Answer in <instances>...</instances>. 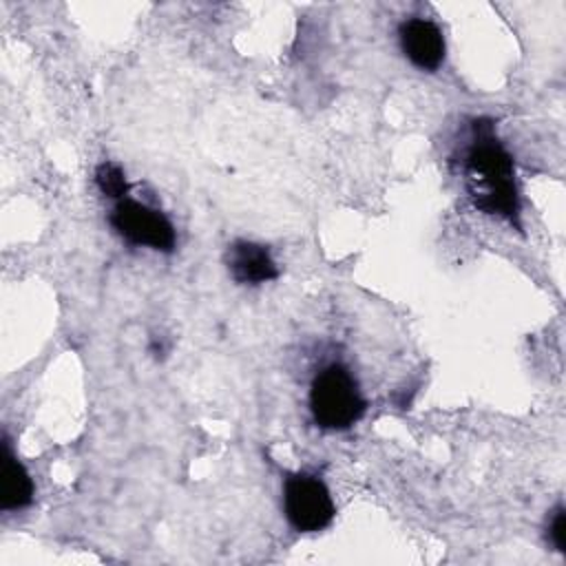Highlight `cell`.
<instances>
[{"mask_svg": "<svg viewBox=\"0 0 566 566\" xmlns=\"http://www.w3.org/2000/svg\"><path fill=\"white\" fill-rule=\"evenodd\" d=\"M95 184L102 190V195L113 197V199H124V195L128 190L124 170L111 161H104L95 168Z\"/></svg>", "mask_w": 566, "mask_h": 566, "instance_id": "cell-8", "label": "cell"}, {"mask_svg": "<svg viewBox=\"0 0 566 566\" xmlns=\"http://www.w3.org/2000/svg\"><path fill=\"white\" fill-rule=\"evenodd\" d=\"M283 509L298 533H316L334 520V502L325 482L312 473H290L283 484Z\"/></svg>", "mask_w": 566, "mask_h": 566, "instance_id": "cell-3", "label": "cell"}, {"mask_svg": "<svg viewBox=\"0 0 566 566\" xmlns=\"http://www.w3.org/2000/svg\"><path fill=\"white\" fill-rule=\"evenodd\" d=\"M551 542L559 553H566V511L564 506L555 509L553 522H551Z\"/></svg>", "mask_w": 566, "mask_h": 566, "instance_id": "cell-9", "label": "cell"}, {"mask_svg": "<svg viewBox=\"0 0 566 566\" xmlns=\"http://www.w3.org/2000/svg\"><path fill=\"white\" fill-rule=\"evenodd\" d=\"M365 398L358 382L343 365H327L316 374L310 389L312 418L321 429L343 431L358 422L365 413Z\"/></svg>", "mask_w": 566, "mask_h": 566, "instance_id": "cell-2", "label": "cell"}, {"mask_svg": "<svg viewBox=\"0 0 566 566\" xmlns=\"http://www.w3.org/2000/svg\"><path fill=\"white\" fill-rule=\"evenodd\" d=\"M400 49L405 57L422 69L436 71L444 60V38L436 22L427 18H409L398 29Z\"/></svg>", "mask_w": 566, "mask_h": 566, "instance_id": "cell-5", "label": "cell"}, {"mask_svg": "<svg viewBox=\"0 0 566 566\" xmlns=\"http://www.w3.org/2000/svg\"><path fill=\"white\" fill-rule=\"evenodd\" d=\"M473 137L464 155V172L478 210L497 214L520 228V195L513 157L493 133L491 119L473 122Z\"/></svg>", "mask_w": 566, "mask_h": 566, "instance_id": "cell-1", "label": "cell"}, {"mask_svg": "<svg viewBox=\"0 0 566 566\" xmlns=\"http://www.w3.org/2000/svg\"><path fill=\"white\" fill-rule=\"evenodd\" d=\"M33 502V480L24 464L13 455L4 440V467H2V511H18Z\"/></svg>", "mask_w": 566, "mask_h": 566, "instance_id": "cell-7", "label": "cell"}, {"mask_svg": "<svg viewBox=\"0 0 566 566\" xmlns=\"http://www.w3.org/2000/svg\"><path fill=\"white\" fill-rule=\"evenodd\" d=\"M113 230L133 245H148L157 252H172L177 237L168 217L133 199H119L111 212Z\"/></svg>", "mask_w": 566, "mask_h": 566, "instance_id": "cell-4", "label": "cell"}, {"mask_svg": "<svg viewBox=\"0 0 566 566\" xmlns=\"http://www.w3.org/2000/svg\"><path fill=\"white\" fill-rule=\"evenodd\" d=\"M226 263L232 279L241 285H259L279 276L268 248L252 241H234L228 245Z\"/></svg>", "mask_w": 566, "mask_h": 566, "instance_id": "cell-6", "label": "cell"}]
</instances>
